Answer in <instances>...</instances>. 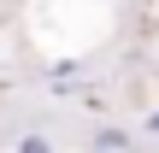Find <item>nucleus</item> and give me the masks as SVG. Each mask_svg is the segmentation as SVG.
Returning a JSON list of instances; mask_svg holds the SVG:
<instances>
[]
</instances>
